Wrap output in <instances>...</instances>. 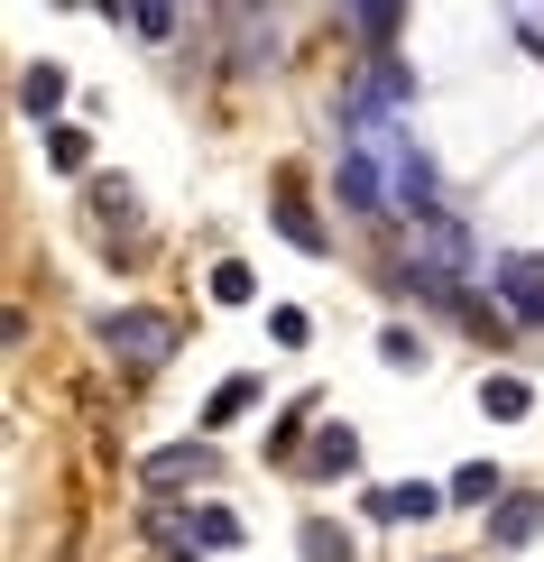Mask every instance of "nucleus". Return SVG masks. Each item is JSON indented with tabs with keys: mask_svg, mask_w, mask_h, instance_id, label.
Segmentation results:
<instances>
[{
	"mask_svg": "<svg viewBox=\"0 0 544 562\" xmlns=\"http://www.w3.org/2000/svg\"><path fill=\"white\" fill-rule=\"evenodd\" d=\"M102 341L130 350V360L148 369V360H167V350H176V323L167 314H102Z\"/></svg>",
	"mask_w": 544,
	"mask_h": 562,
	"instance_id": "obj_1",
	"label": "nucleus"
},
{
	"mask_svg": "<svg viewBox=\"0 0 544 562\" xmlns=\"http://www.w3.org/2000/svg\"><path fill=\"white\" fill-rule=\"evenodd\" d=\"M369 507H378L388 526H407V517H434V507H443V488H424V480H415V488H378Z\"/></svg>",
	"mask_w": 544,
	"mask_h": 562,
	"instance_id": "obj_2",
	"label": "nucleus"
},
{
	"mask_svg": "<svg viewBox=\"0 0 544 562\" xmlns=\"http://www.w3.org/2000/svg\"><path fill=\"white\" fill-rule=\"evenodd\" d=\"M508 304L526 323H544V268H508Z\"/></svg>",
	"mask_w": 544,
	"mask_h": 562,
	"instance_id": "obj_3",
	"label": "nucleus"
},
{
	"mask_svg": "<svg viewBox=\"0 0 544 562\" xmlns=\"http://www.w3.org/2000/svg\"><path fill=\"white\" fill-rule=\"evenodd\" d=\"M277 231H287V240H296V249H323V222H314V213H304V203H277Z\"/></svg>",
	"mask_w": 544,
	"mask_h": 562,
	"instance_id": "obj_4",
	"label": "nucleus"
},
{
	"mask_svg": "<svg viewBox=\"0 0 544 562\" xmlns=\"http://www.w3.org/2000/svg\"><path fill=\"white\" fill-rule=\"evenodd\" d=\"M212 471V452H157L148 461V480H203Z\"/></svg>",
	"mask_w": 544,
	"mask_h": 562,
	"instance_id": "obj_5",
	"label": "nucleus"
},
{
	"mask_svg": "<svg viewBox=\"0 0 544 562\" xmlns=\"http://www.w3.org/2000/svg\"><path fill=\"white\" fill-rule=\"evenodd\" d=\"M19 102H29V111H56V102H65V75H56V65L29 75V83H19Z\"/></svg>",
	"mask_w": 544,
	"mask_h": 562,
	"instance_id": "obj_6",
	"label": "nucleus"
},
{
	"mask_svg": "<svg viewBox=\"0 0 544 562\" xmlns=\"http://www.w3.org/2000/svg\"><path fill=\"white\" fill-rule=\"evenodd\" d=\"M480 406H489V415H526V379H489Z\"/></svg>",
	"mask_w": 544,
	"mask_h": 562,
	"instance_id": "obj_7",
	"label": "nucleus"
},
{
	"mask_svg": "<svg viewBox=\"0 0 544 562\" xmlns=\"http://www.w3.org/2000/svg\"><path fill=\"white\" fill-rule=\"evenodd\" d=\"M351 461H360V442H351V434H333V442H314V471H323V480H333V471H351Z\"/></svg>",
	"mask_w": 544,
	"mask_h": 562,
	"instance_id": "obj_8",
	"label": "nucleus"
},
{
	"mask_svg": "<svg viewBox=\"0 0 544 562\" xmlns=\"http://www.w3.org/2000/svg\"><path fill=\"white\" fill-rule=\"evenodd\" d=\"M249 396H258V379H231L222 396H212V425H231V415H249Z\"/></svg>",
	"mask_w": 544,
	"mask_h": 562,
	"instance_id": "obj_9",
	"label": "nucleus"
},
{
	"mask_svg": "<svg viewBox=\"0 0 544 562\" xmlns=\"http://www.w3.org/2000/svg\"><path fill=\"white\" fill-rule=\"evenodd\" d=\"M212 295H222V304H249V268L222 259V268H212Z\"/></svg>",
	"mask_w": 544,
	"mask_h": 562,
	"instance_id": "obj_10",
	"label": "nucleus"
},
{
	"mask_svg": "<svg viewBox=\"0 0 544 562\" xmlns=\"http://www.w3.org/2000/svg\"><path fill=\"white\" fill-rule=\"evenodd\" d=\"M46 148H56V167H84L92 138H84V130H46Z\"/></svg>",
	"mask_w": 544,
	"mask_h": 562,
	"instance_id": "obj_11",
	"label": "nucleus"
},
{
	"mask_svg": "<svg viewBox=\"0 0 544 562\" xmlns=\"http://www.w3.org/2000/svg\"><path fill=\"white\" fill-rule=\"evenodd\" d=\"M304 553H314V562H351V544H342L333 526H304Z\"/></svg>",
	"mask_w": 544,
	"mask_h": 562,
	"instance_id": "obj_12",
	"label": "nucleus"
},
{
	"mask_svg": "<svg viewBox=\"0 0 544 562\" xmlns=\"http://www.w3.org/2000/svg\"><path fill=\"white\" fill-rule=\"evenodd\" d=\"M499 535H508V544H526V535H535V498H517L508 517H499Z\"/></svg>",
	"mask_w": 544,
	"mask_h": 562,
	"instance_id": "obj_13",
	"label": "nucleus"
}]
</instances>
